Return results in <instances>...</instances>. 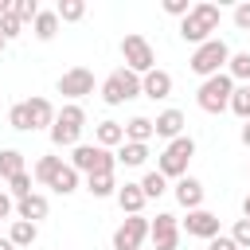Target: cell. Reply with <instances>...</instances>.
<instances>
[{"label":"cell","instance_id":"6da1fadb","mask_svg":"<svg viewBox=\"0 0 250 250\" xmlns=\"http://www.w3.org/2000/svg\"><path fill=\"white\" fill-rule=\"evenodd\" d=\"M219 20H223L219 4L199 0V4H191V12L180 20V39L199 47V43H207V39H211V31H219Z\"/></svg>","mask_w":250,"mask_h":250},{"label":"cell","instance_id":"7a4b0ae2","mask_svg":"<svg viewBox=\"0 0 250 250\" xmlns=\"http://www.w3.org/2000/svg\"><path fill=\"white\" fill-rule=\"evenodd\" d=\"M82 125H86V109L78 102H66L59 113H55V125L47 129L51 133V145L55 148H74L78 137H82Z\"/></svg>","mask_w":250,"mask_h":250},{"label":"cell","instance_id":"3957f363","mask_svg":"<svg viewBox=\"0 0 250 250\" xmlns=\"http://www.w3.org/2000/svg\"><path fill=\"white\" fill-rule=\"evenodd\" d=\"M70 168L74 172H86V176H113V168H117V156L109 152V148H102V145H74V152H70Z\"/></svg>","mask_w":250,"mask_h":250},{"label":"cell","instance_id":"277c9868","mask_svg":"<svg viewBox=\"0 0 250 250\" xmlns=\"http://www.w3.org/2000/svg\"><path fill=\"white\" fill-rule=\"evenodd\" d=\"M191 156H195V141H191V137H176V141H168L164 152L156 156V172H160L164 180H184Z\"/></svg>","mask_w":250,"mask_h":250},{"label":"cell","instance_id":"5b68a950","mask_svg":"<svg viewBox=\"0 0 250 250\" xmlns=\"http://www.w3.org/2000/svg\"><path fill=\"white\" fill-rule=\"evenodd\" d=\"M230 94H234V78L223 70V74H211V78H203V82H199L195 102H199V109H203V113H223V109L230 105Z\"/></svg>","mask_w":250,"mask_h":250},{"label":"cell","instance_id":"8992f818","mask_svg":"<svg viewBox=\"0 0 250 250\" xmlns=\"http://www.w3.org/2000/svg\"><path fill=\"white\" fill-rule=\"evenodd\" d=\"M227 59H230V47H227L219 35H211L207 43H199V47L191 51V62H188V66H191L199 78H211V74H223Z\"/></svg>","mask_w":250,"mask_h":250},{"label":"cell","instance_id":"52a82bcc","mask_svg":"<svg viewBox=\"0 0 250 250\" xmlns=\"http://www.w3.org/2000/svg\"><path fill=\"white\" fill-rule=\"evenodd\" d=\"M121 59H125V70H133V74L156 70V51H152V43H148L145 35H137V31H129V35L121 39Z\"/></svg>","mask_w":250,"mask_h":250},{"label":"cell","instance_id":"ba28073f","mask_svg":"<svg viewBox=\"0 0 250 250\" xmlns=\"http://www.w3.org/2000/svg\"><path fill=\"white\" fill-rule=\"evenodd\" d=\"M133 98H141V74H133V70H113L105 82H102V102L105 105H125V102H133Z\"/></svg>","mask_w":250,"mask_h":250},{"label":"cell","instance_id":"9c48e42d","mask_svg":"<svg viewBox=\"0 0 250 250\" xmlns=\"http://www.w3.org/2000/svg\"><path fill=\"white\" fill-rule=\"evenodd\" d=\"M59 94L70 98V102L94 94V70H86V66H70V70H62V78H59Z\"/></svg>","mask_w":250,"mask_h":250},{"label":"cell","instance_id":"30bf717a","mask_svg":"<svg viewBox=\"0 0 250 250\" xmlns=\"http://www.w3.org/2000/svg\"><path fill=\"white\" fill-rule=\"evenodd\" d=\"M148 238V219L129 215L117 230H113V250H141V242Z\"/></svg>","mask_w":250,"mask_h":250},{"label":"cell","instance_id":"8fae6325","mask_svg":"<svg viewBox=\"0 0 250 250\" xmlns=\"http://www.w3.org/2000/svg\"><path fill=\"white\" fill-rule=\"evenodd\" d=\"M148 238H152V250H176L180 246V227H176V215H156L148 223Z\"/></svg>","mask_w":250,"mask_h":250},{"label":"cell","instance_id":"7c38bea8","mask_svg":"<svg viewBox=\"0 0 250 250\" xmlns=\"http://www.w3.org/2000/svg\"><path fill=\"white\" fill-rule=\"evenodd\" d=\"M184 230H188L191 238H203V242H211L215 234H223V230H219V215H215V211H203V207L188 211V219H184Z\"/></svg>","mask_w":250,"mask_h":250},{"label":"cell","instance_id":"4fadbf2b","mask_svg":"<svg viewBox=\"0 0 250 250\" xmlns=\"http://www.w3.org/2000/svg\"><path fill=\"white\" fill-rule=\"evenodd\" d=\"M141 94L145 98H152V102H164L168 94H172V74L168 70H148V74H141Z\"/></svg>","mask_w":250,"mask_h":250},{"label":"cell","instance_id":"5bb4252c","mask_svg":"<svg viewBox=\"0 0 250 250\" xmlns=\"http://www.w3.org/2000/svg\"><path fill=\"white\" fill-rule=\"evenodd\" d=\"M152 137H164V141L184 137V113H180V109H164V113H156V121H152Z\"/></svg>","mask_w":250,"mask_h":250},{"label":"cell","instance_id":"9a60e30c","mask_svg":"<svg viewBox=\"0 0 250 250\" xmlns=\"http://www.w3.org/2000/svg\"><path fill=\"white\" fill-rule=\"evenodd\" d=\"M47 211H51V203H47V195H39V191H31L27 199L16 203V215L27 219V223H35V227H39V219H47Z\"/></svg>","mask_w":250,"mask_h":250},{"label":"cell","instance_id":"2e32d148","mask_svg":"<svg viewBox=\"0 0 250 250\" xmlns=\"http://www.w3.org/2000/svg\"><path fill=\"white\" fill-rule=\"evenodd\" d=\"M27 117H31V129H51L55 125V105L47 98H27Z\"/></svg>","mask_w":250,"mask_h":250},{"label":"cell","instance_id":"e0dca14e","mask_svg":"<svg viewBox=\"0 0 250 250\" xmlns=\"http://www.w3.org/2000/svg\"><path fill=\"white\" fill-rule=\"evenodd\" d=\"M176 199H180V207L195 211V207L203 203V184H199L195 176H184V180H176Z\"/></svg>","mask_w":250,"mask_h":250},{"label":"cell","instance_id":"ac0fdd59","mask_svg":"<svg viewBox=\"0 0 250 250\" xmlns=\"http://www.w3.org/2000/svg\"><path fill=\"white\" fill-rule=\"evenodd\" d=\"M145 203H148V199H145L141 184H125V188H117V207H121L125 215H141Z\"/></svg>","mask_w":250,"mask_h":250},{"label":"cell","instance_id":"d6986e66","mask_svg":"<svg viewBox=\"0 0 250 250\" xmlns=\"http://www.w3.org/2000/svg\"><path fill=\"white\" fill-rule=\"evenodd\" d=\"M31 31H35V39H39V43H51V39L59 35V16L39 8V16L31 20Z\"/></svg>","mask_w":250,"mask_h":250},{"label":"cell","instance_id":"ffe728a7","mask_svg":"<svg viewBox=\"0 0 250 250\" xmlns=\"http://www.w3.org/2000/svg\"><path fill=\"white\" fill-rule=\"evenodd\" d=\"M145 160H148V145H133V141H121V145H117V164L141 168Z\"/></svg>","mask_w":250,"mask_h":250},{"label":"cell","instance_id":"44dd1931","mask_svg":"<svg viewBox=\"0 0 250 250\" xmlns=\"http://www.w3.org/2000/svg\"><path fill=\"white\" fill-rule=\"evenodd\" d=\"M35 238H39V227H35V223H27V219H16V223H12V230H8V242H12L16 250L31 246Z\"/></svg>","mask_w":250,"mask_h":250},{"label":"cell","instance_id":"7402d4cb","mask_svg":"<svg viewBox=\"0 0 250 250\" xmlns=\"http://www.w3.org/2000/svg\"><path fill=\"white\" fill-rule=\"evenodd\" d=\"M121 129H125V141H133V145H148L152 141V121L148 117H129Z\"/></svg>","mask_w":250,"mask_h":250},{"label":"cell","instance_id":"603a6c76","mask_svg":"<svg viewBox=\"0 0 250 250\" xmlns=\"http://www.w3.org/2000/svg\"><path fill=\"white\" fill-rule=\"evenodd\" d=\"M94 137H98V145H102V148H117V145L125 141V129H121V121H98Z\"/></svg>","mask_w":250,"mask_h":250},{"label":"cell","instance_id":"cb8c5ba5","mask_svg":"<svg viewBox=\"0 0 250 250\" xmlns=\"http://www.w3.org/2000/svg\"><path fill=\"white\" fill-rule=\"evenodd\" d=\"M23 172V152L20 148H0V180H12Z\"/></svg>","mask_w":250,"mask_h":250},{"label":"cell","instance_id":"d4e9b609","mask_svg":"<svg viewBox=\"0 0 250 250\" xmlns=\"http://www.w3.org/2000/svg\"><path fill=\"white\" fill-rule=\"evenodd\" d=\"M47 188H55L59 195H70V191H78V172H74L70 164H62V168L55 172V180H51Z\"/></svg>","mask_w":250,"mask_h":250},{"label":"cell","instance_id":"484cf974","mask_svg":"<svg viewBox=\"0 0 250 250\" xmlns=\"http://www.w3.org/2000/svg\"><path fill=\"white\" fill-rule=\"evenodd\" d=\"M86 191H90L94 199L117 195V180H113V176H86Z\"/></svg>","mask_w":250,"mask_h":250},{"label":"cell","instance_id":"4316f807","mask_svg":"<svg viewBox=\"0 0 250 250\" xmlns=\"http://www.w3.org/2000/svg\"><path fill=\"white\" fill-rule=\"evenodd\" d=\"M55 16H59V23H78V20L86 16V4H82V0H59Z\"/></svg>","mask_w":250,"mask_h":250},{"label":"cell","instance_id":"83f0119b","mask_svg":"<svg viewBox=\"0 0 250 250\" xmlns=\"http://www.w3.org/2000/svg\"><path fill=\"white\" fill-rule=\"evenodd\" d=\"M141 191H145V199H160L164 191H168V180L152 168V172H145V180H141Z\"/></svg>","mask_w":250,"mask_h":250},{"label":"cell","instance_id":"f1b7e54d","mask_svg":"<svg viewBox=\"0 0 250 250\" xmlns=\"http://www.w3.org/2000/svg\"><path fill=\"white\" fill-rule=\"evenodd\" d=\"M59 168H62V156H39V160H35V180H39V184H51Z\"/></svg>","mask_w":250,"mask_h":250},{"label":"cell","instance_id":"f546056e","mask_svg":"<svg viewBox=\"0 0 250 250\" xmlns=\"http://www.w3.org/2000/svg\"><path fill=\"white\" fill-rule=\"evenodd\" d=\"M230 113H238L242 121H250V86H234V94H230V105H227Z\"/></svg>","mask_w":250,"mask_h":250},{"label":"cell","instance_id":"4dcf8cb0","mask_svg":"<svg viewBox=\"0 0 250 250\" xmlns=\"http://www.w3.org/2000/svg\"><path fill=\"white\" fill-rule=\"evenodd\" d=\"M227 74H230V78H242V82H250V51H238V55H230V59H227Z\"/></svg>","mask_w":250,"mask_h":250},{"label":"cell","instance_id":"1f68e13d","mask_svg":"<svg viewBox=\"0 0 250 250\" xmlns=\"http://www.w3.org/2000/svg\"><path fill=\"white\" fill-rule=\"evenodd\" d=\"M8 195H12V199H16V203H20V199H27V195H31V172H27V168H23V172H20V176H12V180H8Z\"/></svg>","mask_w":250,"mask_h":250},{"label":"cell","instance_id":"d6a6232c","mask_svg":"<svg viewBox=\"0 0 250 250\" xmlns=\"http://www.w3.org/2000/svg\"><path fill=\"white\" fill-rule=\"evenodd\" d=\"M8 125L20 129V133H31V117H27V105H23V102H16V105L8 109Z\"/></svg>","mask_w":250,"mask_h":250},{"label":"cell","instance_id":"836d02e7","mask_svg":"<svg viewBox=\"0 0 250 250\" xmlns=\"http://www.w3.org/2000/svg\"><path fill=\"white\" fill-rule=\"evenodd\" d=\"M12 16H16L20 23H31V20L39 16V4H35V0H12Z\"/></svg>","mask_w":250,"mask_h":250},{"label":"cell","instance_id":"e575fe53","mask_svg":"<svg viewBox=\"0 0 250 250\" xmlns=\"http://www.w3.org/2000/svg\"><path fill=\"white\" fill-rule=\"evenodd\" d=\"M0 35H4V43H12V39L23 35V23H20L12 12H4V16H0Z\"/></svg>","mask_w":250,"mask_h":250},{"label":"cell","instance_id":"d590c367","mask_svg":"<svg viewBox=\"0 0 250 250\" xmlns=\"http://www.w3.org/2000/svg\"><path fill=\"white\" fill-rule=\"evenodd\" d=\"M230 242H234L238 250H250V219H238V223L230 227Z\"/></svg>","mask_w":250,"mask_h":250},{"label":"cell","instance_id":"8d00e7d4","mask_svg":"<svg viewBox=\"0 0 250 250\" xmlns=\"http://www.w3.org/2000/svg\"><path fill=\"white\" fill-rule=\"evenodd\" d=\"M234 27H242V31H250V0H242V4L234 8Z\"/></svg>","mask_w":250,"mask_h":250},{"label":"cell","instance_id":"74e56055","mask_svg":"<svg viewBox=\"0 0 250 250\" xmlns=\"http://www.w3.org/2000/svg\"><path fill=\"white\" fill-rule=\"evenodd\" d=\"M164 12H168V16H180V20H184V16L191 12V4H188V0H164Z\"/></svg>","mask_w":250,"mask_h":250},{"label":"cell","instance_id":"f35d334b","mask_svg":"<svg viewBox=\"0 0 250 250\" xmlns=\"http://www.w3.org/2000/svg\"><path fill=\"white\" fill-rule=\"evenodd\" d=\"M207 250H238V246L230 242V234H215V238L207 242Z\"/></svg>","mask_w":250,"mask_h":250},{"label":"cell","instance_id":"ab89813d","mask_svg":"<svg viewBox=\"0 0 250 250\" xmlns=\"http://www.w3.org/2000/svg\"><path fill=\"white\" fill-rule=\"evenodd\" d=\"M12 211H16V199H12L8 191H0V219H8Z\"/></svg>","mask_w":250,"mask_h":250},{"label":"cell","instance_id":"60d3db41","mask_svg":"<svg viewBox=\"0 0 250 250\" xmlns=\"http://www.w3.org/2000/svg\"><path fill=\"white\" fill-rule=\"evenodd\" d=\"M238 137H242V145L250 148V121H242V133H238Z\"/></svg>","mask_w":250,"mask_h":250},{"label":"cell","instance_id":"b9f144b4","mask_svg":"<svg viewBox=\"0 0 250 250\" xmlns=\"http://www.w3.org/2000/svg\"><path fill=\"white\" fill-rule=\"evenodd\" d=\"M242 219H250V191H246V199H242Z\"/></svg>","mask_w":250,"mask_h":250},{"label":"cell","instance_id":"7bdbcfd3","mask_svg":"<svg viewBox=\"0 0 250 250\" xmlns=\"http://www.w3.org/2000/svg\"><path fill=\"white\" fill-rule=\"evenodd\" d=\"M0 250H16V246H12V242H8V238H0Z\"/></svg>","mask_w":250,"mask_h":250},{"label":"cell","instance_id":"ee69618b","mask_svg":"<svg viewBox=\"0 0 250 250\" xmlns=\"http://www.w3.org/2000/svg\"><path fill=\"white\" fill-rule=\"evenodd\" d=\"M4 47H8V43H4V35H0V51H4Z\"/></svg>","mask_w":250,"mask_h":250},{"label":"cell","instance_id":"f6af8a7d","mask_svg":"<svg viewBox=\"0 0 250 250\" xmlns=\"http://www.w3.org/2000/svg\"><path fill=\"white\" fill-rule=\"evenodd\" d=\"M141 250H145V246H141Z\"/></svg>","mask_w":250,"mask_h":250},{"label":"cell","instance_id":"bcb514c9","mask_svg":"<svg viewBox=\"0 0 250 250\" xmlns=\"http://www.w3.org/2000/svg\"><path fill=\"white\" fill-rule=\"evenodd\" d=\"M246 86H250V82H246Z\"/></svg>","mask_w":250,"mask_h":250}]
</instances>
